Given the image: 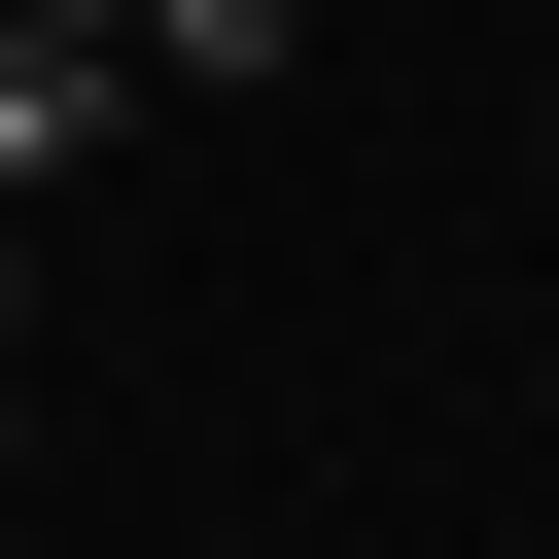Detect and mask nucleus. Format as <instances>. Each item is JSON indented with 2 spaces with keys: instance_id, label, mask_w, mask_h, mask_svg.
Wrapping results in <instances>:
<instances>
[{
  "instance_id": "obj_1",
  "label": "nucleus",
  "mask_w": 559,
  "mask_h": 559,
  "mask_svg": "<svg viewBox=\"0 0 559 559\" xmlns=\"http://www.w3.org/2000/svg\"><path fill=\"white\" fill-rule=\"evenodd\" d=\"M105 105H140V70H105V35H35V0H0V210H70V175H105Z\"/></svg>"
},
{
  "instance_id": "obj_2",
  "label": "nucleus",
  "mask_w": 559,
  "mask_h": 559,
  "mask_svg": "<svg viewBox=\"0 0 559 559\" xmlns=\"http://www.w3.org/2000/svg\"><path fill=\"white\" fill-rule=\"evenodd\" d=\"M280 35H314V0H140V70H175V105H280Z\"/></svg>"
},
{
  "instance_id": "obj_3",
  "label": "nucleus",
  "mask_w": 559,
  "mask_h": 559,
  "mask_svg": "<svg viewBox=\"0 0 559 559\" xmlns=\"http://www.w3.org/2000/svg\"><path fill=\"white\" fill-rule=\"evenodd\" d=\"M35 35H105V70H140V0H35Z\"/></svg>"
},
{
  "instance_id": "obj_4",
  "label": "nucleus",
  "mask_w": 559,
  "mask_h": 559,
  "mask_svg": "<svg viewBox=\"0 0 559 559\" xmlns=\"http://www.w3.org/2000/svg\"><path fill=\"white\" fill-rule=\"evenodd\" d=\"M0 454H35V384H0Z\"/></svg>"
}]
</instances>
